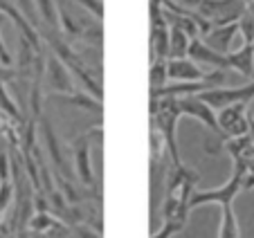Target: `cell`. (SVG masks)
<instances>
[{"label":"cell","mask_w":254,"mask_h":238,"mask_svg":"<svg viewBox=\"0 0 254 238\" xmlns=\"http://www.w3.org/2000/svg\"><path fill=\"white\" fill-rule=\"evenodd\" d=\"M200 176L189 167H173L167 171L164 180V202H162V220H187L189 218V200L193 186Z\"/></svg>","instance_id":"obj_1"},{"label":"cell","mask_w":254,"mask_h":238,"mask_svg":"<svg viewBox=\"0 0 254 238\" xmlns=\"http://www.w3.org/2000/svg\"><path fill=\"white\" fill-rule=\"evenodd\" d=\"M178 121H180V113L176 110V99H151V126L162 135L171 164L183 167L185 162L180 157V146H178L176 135Z\"/></svg>","instance_id":"obj_2"},{"label":"cell","mask_w":254,"mask_h":238,"mask_svg":"<svg viewBox=\"0 0 254 238\" xmlns=\"http://www.w3.org/2000/svg\"><path fill=\"white\" fill-rule=\"evenodd\" d=\"M245 173H248V160H232V176L230 180L223 186H216V189H202V191H193L191 200H189V211L196 209L202 205H232L239 191H243V180Z\"/></svg>","instance_id":"obj_3"},{"label":"cell","mask_w":254,"mask_h":238,"mask_svg":"<svg viewBox=\"0 0 254 238\" xmlns=\"http://www.w3.org/2000/svg\"><path fill=\"white\" fill-rule=\"evenodd\" d=\"M248 5L241 0H202L198 5V14L211 25V27H223V25H232L245 14Z\"/></svg>","instance_id":"obj_4"},{"label":"cell","mask_w":254,"mask_h":238,"mask_svg":"<svg viewBox=\"0 0 254 238\" xmlns=\"http://www.w3.org/2000/svg\"><path fill=\"white\" fill-rule=\"evenodd\" d=\"M39 128H41V135H43V144H45V151H48V155H50V162H52L54 169H57L54 173L63 176L65 180H72V178H74V167H72V162L67 160L65 153H63V146L57 137V130H54L52 121H50L45 115L39 121Z\"/></svg>","instance_id":"obj_5"},{"label":"cell","mask_w":254,"mask_h":238,"mask_svg":"<svg viewBox=\"0 0 254 238\" xmlns=\"http://www.w3.org/2000/svg\"><path fill=\"white\" fill-rule=\"evenodd\" d=\"M90 139H92V130L79 135L72 142V167H74V176L79 178L81 186L95 189V173H92V160H90Z\"/></svg>","instance_id":"obj_6"},{"label":"cell","mask_w":254,"mask_h":238,"mask_svg":"<svg viewBox=\"0 0 254 238\" xmlns=\"http://www.w3.org/2000/svg\"><path fill=\"white\" fill-rule=\"evenodd\" d=\"M248 106L250 104H230L218 110V130L223 137H243L250 133L248 126Z\"/></svg>","instance_id":"obj_7"},{"label":"cell","mask_w":254,"mask_h":238,"mask_svg":"<svg viewBox=\"0 0 254 238\" xmlns=\"http://www.w3.org/2000/svg\"><path fill=\"white\" fill-rule=\"evenodd\" d=\"M45 81H48V86L54 90V95H72V92H77L72 72L67 70L65 63L52 52L45 57Z\"/></svg>","instance_id":"obj_8"},{"label":"cell","mask_w":254,"mask_h":238,"mask_svg":"<svg viewBox=\"0 0 254 238\" xmlns=\"http://www.w3.org/2000/svg\"><path fill=\"white\" fill-rule=\"evenodd\" d=\"M176 110L180 113V117H193L200 124H205L209 130L221 133L218 130V119H216V110L211 106H207L198 97H185V99H176Z\"/></svg>","instance_id":"obj_9"},{"label":"cell","mask_w":254,"mask_h":238,"mask_svg":"<svg viewBox=\"0 0 254 238\" xmlns=\"http://www.w3.org/2000/svg\"><path fill=\"white\" fill-rule=\"evenodd\" d=\"M209 155H218V151H227L232 160H252L254 157V142L250 135L243 137H223V142H207L205 144Z\"/></svg>","instance_id":"obj_10"},{"label":"cell","mask_w":254,"mask_h":238,"mask_svg":"<svg viewBox=\"0 0 254 238\" xmlns=\"http://www.w3.org/2000/svg\"><path fill=\"white\" fill-rule=\"evenodd\" d=\"M207 90H214L207 81H169L162 88L151 90V99H185L202 95Z\"/></svg>","instance_id":"obj_11"},{"label":"cell","mask_w":254,"mask_h":238,"mask_svg":"<svg viewBox=\"0 0 254 238\" xmlns=\"http://www.w3.org/2000/svg\"><path fill=\"white\" fill-rule=\"evenodd\" d=\"M187 59H191L193 63H200V65H211L214 70H230L225 54L214 52L202 38H193L191 43H189Z\"/></svg>","instance_id":"obj_12"},{"label":"cell","mask_w":254,"mask_h":238,"mask_svg":"<svg viewBox=\"0 0 254 238\" xmlns=\"http://www.w3.org/2000/svg\"><path fill=\"white\" fill-rule=\"evenodd\" d=\"M169 81H202L205 72L191 59H169L167 61Z\"/></svg>","instance_id":"obj_13"},{"label":"cell","mask_w":254,"mask_h":238,"mask_svg":"<svg viewBox=\"0 0 254 238\" xmlns=\"http://www.w3.org/2000/svg\"><path fill=\"white\" fill-rule=\"evenodd\" d=\"M239 34V25L232 23V25H223V27H214L207 36H202L207 45H209L214 52L218 54H230L232 48H234V36Z\"/></svg>","instance_id":"obj_14"},{"label":"cell","mask_w":254,"mask_h":238,"mask_svg":"<svg viewBox=\"0 0 254 238\" xmlns=\"http://www.w3.org/2000/svg\"><path fill=\"white\" fill-rule=\"evenodd\" d=\"M227 65H230V70H236L241 76L252 81L254 79V45H243L239 50H232L227 54Z\"/></svg>","instance_id":"obj_15"},{"label":"cell","mask_w":254,"mask_h":238,"mask_svg":"<svg viewBox=\"0 0 254 238\" xmlns=\"http://www.w3.org/2000/svg\"><path fill=\"white\" fill-rule=\"evenodd\" d=\"M43 52V50H36L27 38H23L18 34V61H16V74L18 79H29L32 81L34 76V61H36V54Z\"/></svg>","instance_id":"obj_16"},{"label":"cell","mask_w":254,"mask_h":238,"mask_svg":"<svg viewBox=\"0 0 254 238\" xmlns=\"http://www.w3.org/2000/svg\"><path fill=\"white\" fill-rule=\"evenodd\" d=\"M151 50H153V61L169 59V25L164 18L151 23Z\"/></svg>","instance_id":"obj_17"},{"label":"cell","mask_w":254,"mask_h":238,"mask_svg":"<svg viewBox=\"0 0 254 238\" xmlns=\"http://www.w3.org/2000/svg\"><path fill=\"white\" fill-rule=\"evenodd\" d=\"M54 101L59 104H67V106H77V108H83V110H95V113H104V104L97 101L92 95L88 92H72V95H54L52 97Z\"/></svg>","instance_id":"obj_18"},{"label":"cell","mask_w":254,"mask_h":238,"mask_svg":"<svg viewBox=\"0 0 254 238\" xmlns=\"http://www.w3.org/2000/svg\"><path fill=\"white\" fill-rule=\"evenodd\" d=\"M59 225H61V220L54 214H50V211H45V214H32V218L27 223V232L32 236H45L52 229H57Z\"/></svg>","instance_id":"obj_19"},{"label":"cell","mask_w":254,"mask_h":238,"mask_svg":"<svg viewBox=\"0 0 254 238\" xmlns=\"http://www.w3.org/2000/svg\"><path fill=\"white\" fill-rule=\"evenodd\" d=\"M191 38L183 34L180 29L169 27V59H187Z\"/></svg>","instance_id":"obj_20"},{"label":"cell","mask_w":254,"mask_h":238,"mask_svg":"<svg viewBox=\"0 0 254 238\" xmlns=\"http://www.w3.org/2000/svg\"><path fill=\"white\" fill-rule=\"evenodd\" d=\"M221 227H218V238H241L239 220L232 209V205H221Z\"/></svg>","instance_id":"obj_21"},{"label":"cell","mask_w":254,"mask_h":238,"mask_svg":"<svg viewBox=\"0 0 254 238\" xmlns=\"http://www.w3.org/2000/svg\"><path fill=\"white\" fill-rule=\"evenodd\" d=\"M34 5L39 9L41 23L43 27L52 29V32H59V7L57 0H34Z\"/></svg>","instance_id":"obj_22"},{"label":"cell","mask_w":254,"mask_h":238,"mask_svg":"<svg viewBox=\"0 0 254 238\" xmlns=\"http://www.w3.org/2000/svg\"><path fill=\"white\" fill-rule=\"evenodd\" d=\"M43 79H32L29 83V108H32V117L34 121L43 119Z\"/></svg>","instance_id":"obj_23"},{"label":"cell","mask_w":254,"mask_h":238,"mask_svg":"<svg viewBox=\"0 0 254 238\" xmlns=\"http://www.w3.org/2000/svg\"><path fill=\"white\" fill-rule=\"evenodd\" d=\"M169 61V59H167ZM167 61L164 59H158V61L151 63L149 70V81H151V90L155 88H162L164 83H169V74H167Z\"/></svg>","instance_id":"obj_24"},{"label":"cell","mask_w":254,"mask_h":238,"mask_svg":"<svg viewBox=\"0 0 254 238\" xmlns=\"http://www.w3.org/2000/svg\"><path fill=\"white\" fill-rule=\"evenodd\" d=\"M0 110H2L5 115H9L11 119H16V121H20V124H25L23 117H20L18 106H16V101L11 99V95H9V90H7L5 83L0 86Z\"/></svg>","instance_id":"obj_25"},{"label":"cell","mask_w":254,"mask_h":238,"mask_svg":"<svg viewBox=\"0 0 254 238\" xmlns=\"http://www.w3.org/2000/svg\"><path fill=\"white\" fill-rule=\"evenodd\" d=\"M16 2V9L23 14V18L32 25L34 29L41 27V20H39V14H36V5H34V0H14Z\"/></svg>","instance_id":"obj_26"},{"label":"cell","mask_w":254,"mask_h":238,"mask_svg":"<svg viewBox=\"0 0 254 238\" xmlns=\"http://www.w3.org/2000/svg\"><path fill=\"white\" fill-rule=\"evenodd\" d=\"M236 25H239V34L243 36V45H254V18L248 14V9L236 20Z\"/></svg>","instance_id":"obj_27"},{"label":"cell","mask_w":254,"mask_h":238,"mask_svg":"<svg viewBox=\"0 0 254 238\" xmlns=\"http://www.w3.org/2000/svg\"><path fill=\"white\" fill-rule=\"evenodd\" d=\"M187 227V220H164V225L151 238H173Z\"/></svg>","instance_id":"obj_28"},{"label":"cell","mask_w":254,"mask_h":238,"mask_svg":"<svg viewBox=\"0 0 254 238\" xmlns=\"http://www.w3.org/2000/svg\"><path fill=\"white\" fill-rule=\"evenodd\" d=\"M14 182H0V218L9 211L11 200H14Z\"/></svg>","instance_id":"obj_29"},{"label":"cell","mask_w":254,"mask_h":238,"mask_svg":"<svg viewBox=\"0 0 254 238\" xmlns=\"http://www.w3.org/2000/svg\"><path fill=\"white\" fill-rule=\"evenodd\" d=\"M72 2L77 7H81V9H86L97 20L104 18V0H72Z\"/></svg>","instance_id":"obj_30"},{"label":"cell","mask_w":254,"mask_h":238,"mask_svg":"<svg viewBox=\"0 0 254 238\" xmlns=\"http://www.w3.org/2000/svg\"><path fill=\"white\" fill-rule=\"evenodd\" d=\"M11 180V157L9 151H0V182Z\"/></svg>","instance_id":"obj_31"},{"label":"cell","mask_w":254,"mask_h":238,"mask_svg":"<svg viewBox=\"0 0 254 238\" xmlns=\"http://www.w3.org/2000/svg\"><path fill=\"white\" fill-rule=\"evenodd\" d=\"M72 234L77 238H101V234L92 232V227H88V225H74V227H72Z\"/></svg>","instance_id":"obj_32"},{"label":"cell","mask_w":254,"mask_h":238,"mask_svg":"<svg viewBox=\"0 0 254 238\" xmlns=\"http://www.w3.org/2000/svg\"><path fill=\"white\" fill-rule=\"evenodd\" d=\"M0 65H5V67H14V61H11V54H9V50H7L5 41H2V36H0Z\"/></svg>","instance_id":"obj_33"},{"label":"cell","mask_w":254,"mask_h":238,"mask_svg":"<svg viewBox=\"0 0 254 238\" xmlns=\"http://www.w3.org/2000/svg\"><path fill=\"white\" fill-rule=\"evenodd\" d=\"M14 79H18V74H16L14 67H5V65H0V86L7 81H14Z\"/></svg>","instance_id":"obj_34"},{"label":"cell","mask_w":254,"mask_h":238,"mask_svg":"<svg viewBox=\"0 0 254 238\" xmlns=\"http://www.w3.org/2000/svg\"><path fill=\"white\" fill-rule=\"evenodd\" d=\"M202 0H180L178 5L185 7V9H198V5H200Z\"/></svg>","instance_id":"obj_35"},{"label":"cell","mask_w":254,"mask_h":238,"mask_svg":"<svg viewBox=\"0 0 254 238\" xmlns=\"http://www.w3.org/2000/svg\"><path fill=\"white\" fill-rule=\"evenodd\" d=\"M248 126H250V137H252V142H254V113L252 110H248Z\"/></svg>","instance_id":"obj_36"},{"label":"cell","mask_w":254,"mask_h":238,"mask_svg":"<svg viewBox=\"0 0 254 238\" xmlns=\"http://www.w3.org/2000/svg\"><path fill=\"white\" fill-rule=\"evenodd\" d=\"M11 20H9V16L7 14H2V11H0V27H2V25H9Z\"/></svg>","instance_id":"obj_37"},{"label":"cell","mask_w":254,"mask_h":238,"mask_svg":"<svg viewBox=\"0 0 254 238\" xmlns=\"http://www.w3.org/2000/svg\"><path fill=\"white\" fill-rule=\"evenodd\" d=\"M248 14L254 18V0H252V2H248Z\"/></svg>","instance_id":"obj_38"},{"label":"cell","mask_w":254,"mask_h":238,"mask_svg":"<svg viewBox=\"0 0 254 238\" xmlns=\"http://www.w3.org/2000/svg\"><path fill=\"white\" fill-rule=\"evenodd\" d=\"M241 2H245V5H248V2H252V0H241Z\"/></svg>","instance_id":"obj_39"},{"label":"cell","mask_w":254,"mask_h":238,"mask_svg":"<svg viewBox=\"0 0 254 238\" xmlns=\"http://www.w3.org/2000/svg\"><path fill=\"white\" fill-rule=\"evenodd\" d=\"M173 2H180V0H173Z\"/></svg>","instance_id":"obj_40"},{"label":"cell","mask_w":254,"mask_h":238,"mask_svg":"<svg viewBox=\"0 0 254 238\" xmlns=\"http://www.w3.org/2000/svg\"><path fill=\"white\" fill-rule=\"evenodd\" d=\"M67 238H70V236H67Z\"/></svg>","instance_id":"obj_41"}]
</instances>
